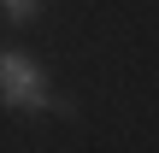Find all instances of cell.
Wrapping results in <instances>:
<instances>
[{
	"mask_svg": "<svg viewBox=\"0 0 159 153\" xmlns=\"http://www.w3.org/2000/svg\"><path fill=\"white\" fill-rule=\"evenodd\" d=\"M0 106L18 118H71V94H59L24 47H0Z\"/></svg>",
	"mask_w": 159,
	"mask_h": 153,
	"instance_id": "1",
	"label": "cell"
},
{
	"mask_svg": "<svg viewBox=\"0 0 159 153\" xmlns=\"http://www.w3.org/2000/svg\"><path fill=\"white\" fill-rule=\"evenodd\" d=\"M41 6H47V0H0V18L24 29V24H35V18H41Z\"/></svg>",
	"mask_w": 159,
	"mask_h": 153,
	"instance_id": "2",
	"label": "cell"
}]
</instances>
